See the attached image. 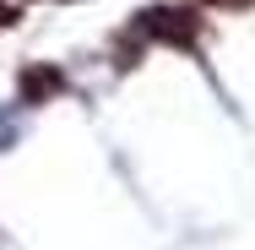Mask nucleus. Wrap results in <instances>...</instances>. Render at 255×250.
<instances>
[{"instance_id":"f257e3e1","label":"nucleus","mask_w":255,"mask_h":250,"mask_svg":"<svg viewBox=\"0 0 255 250\" xmlns=\"http://www.w3.org/2000/svg\"><path fill=\"white\" fill-rule=\"evenodd\" d=\"M136 33H141V38H157V44L190 49L196 33H201V22H196L190 11H179V5H147V11L136 16Z\"/></svg>"},{"instance_id":"7ed1b4c3","label":"nucleus","mask_w":255,"mask_h":250,"mask_svg":"<svg viewBox=\"0 0 255 250\" xmlns=\"http://www.w3.org/2000/svg\"><path fill=\"white\" fill-rule=\"evenodd\" d=\"M11 22H16V5H5V0H0V27H11Z\"/></svg>"},{"instance_id":"f03ea898","label":"nucleus","mask_w":255,"mask_h":250,"mask_svg":"<svg viewBox=\"0 0 255 250\" xmlns=\"http://www.w3.org/2000/svg\"><path fill=\"white\" fill-rule=\"evenodd\" d=\"M22 93H27V103H38V98H49V93H60V71H49V65L22 71Z\"/></svg>"}]
</instances>
